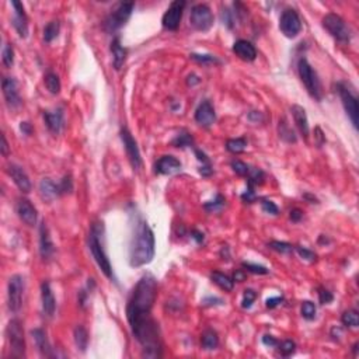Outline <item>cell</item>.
Segmentation results:
<instances>
[{"label":"cell","instance_id":"4fadbf2b","mask_svg":"<svg viewBox=\"0 0 359 359\" xmlns=\"http://www.w3.org/2000/svg\"><path fill=\"white\" fill-rule=\"evenodd\" d=\"M1 88H3V96H4L7 107L12 111L18 110L21 107L23 101H21L20 93H18V85H17V82L13 77H4L3 82H1Z\"/></svg>","mask_w":359,"mask_h":359},{"label":"cell","instance_id":"ba28073f","mask_svg":"<svg viewBox=\"0 0 359 359\" xmlns=\"http://www.w3.org/2000/svg\"><path fill=\"white\" fill-rule=\"evenodd\" d=\"M189 24L197 31H209L213 25V14L211 9L206 4H195L191 9Z\"/></svg>","mask_w":359,"mask_h":359},{"label":"cell","instance_id":"484cf974","mask_svg":"<svg viewBox=\"0 0 359 359\" xmlns=\"http://www.w3.org/2000/svg\"><path fill=\"white\" fill-rule=\"evenodd\" d=\"M291 112H292L293 121L296 124L300 135L305 137V139H308L309 137V121H308V115H306L305 108L300 107V105H292Z\"/></svg>","mask_w":359,"mask_h":359},{"label":"cell","instance_id":"74e56055","mask_svg":"<svg viewBox=\"0 0 359 359\" xmlns=\"http://www.w3.org/2000/svg\"><path fill=\"white\" fill-rule=\"evenodd\" d=\"M224 205H226V199L223 198L221 194H218L215 201L206 202V204L204 205V208L209 212V213H216V212L222 211L223 208H224Z\"/></svg>","mask_w":359,"mask_h":359},{"label":"cell","instance_id":"60d3db41","mask_svg":"<svg viewBox=\"0 0 359 359\" xmlns=\"http://www.w3.org/2000/svg\"><path fill=\"white\" fill-rule=\"evenodd\" d=\"M268 247L276 253H281V254H291L293 251V246L289 243H284V241H271L268 244Z\"/></svg>","mask_w":359,"mask_h":359},{"label":"cell","instance_id":"9f6ffc18","mask_svg":"<svg viewBox=\"0 0 359 359\" xmlns=\"http://www.w3.org/2000/svg\"><path fill=\"white\" fill-rule=\"evenodd\" d=\"M302 218H303V212L300 211V209L295 208V209L291 211V219H292L293 222H299Z\"/></svg>","mask_w":359,"mask_h":359},{"label":"cell","instance_id":"8992f818","mask_svg":"<svg viewBox=\"0 0 359 359\" xmlns=\"http://www.w3.org/2000/svg\"><path fill=\"white\" fill-rule=\"evenodd\" d=\"M7 340H9L12 355L14 358L25 357L24 330H23L21 322L18 319H13L9 323V325H7Z\"/></svg>","mask_w":359,"mask_h":359},{"label":"cell","instance_id":"c3c4849f","mask_svg":"<svg viewBox=\"0 0 359 359\" xmlns=\"http://www.w3.org/2000/svg\"><path fill=\"white\" fill-rule=\"evenodd\" d=\"M59 187H61V192L62 195L65 194H70L73 191V180L70 175H65L62 178V181L59 183Z\"/></svg>","mask_w":359,"mask_h":359},{"label":"cell","instance_id":"d590c367","mask_svg":"<svg viewBox=\"0 0 359 359\" xmlns=\"http://www.w3.org/2000/svg\"><path fill=\"white\" fill-rule=\"evenodd\" d=\"M279 137L284 139L288 143H295L296 142L295 132L289 128V125L286 124L285 120L279 121Z\"/></svg>","mask_w":359,"mask_h":359},{"label":"cell","instance_id":"f6af8a7d","mask_svg":"<svg viewBox=\"0 0 359 359\" xmlns=\"http://www.w3.org/2000/svg\"><path fill=\"white\" fill-rule=\"evenodd\" d=\"M295 349H296V344L291 340H286L279 344V352L282 357H291L295 352Z\"/></svg>","mask_w":359,"mask_h":359},{"label":"cell","instance_id":"e0dca14e","mask_svg":"<svg viewBox=\"0 0 359 359\" xmlns=\"http://www.w3.org/2000/svg\"><path fill=\"white\" fill-rule=\"evenodd\" d=\"M39 253L44 261L51 260L55 253V246L52 243L50 230L45 222H42L39 226Z\"/></svg>","mask_w":359,"mask_h":359},{"label":"cell","instance_id":"2e32d148","mask_svg":"<svg viewBox=\"0 0 359 359\" xmlns=\"http://www.w3.org/2000/svg\"><path fill=\"white\" fill-rule=\"evenodd\" d=\"M195 121L205 128H209L211 125H213V122L216 121V112L211 101L205 100L199 104L198 108L195 110Z\"/></svg>","mask_w":359,"mask_h":359},{"label":"cell","instance_id":"836d02e7","mask_svg":"<svg viewBox=\"0 0 359 359\" xmlns=\"http://www.w3.org/2000/svg\"><path fill=\"white\" fill-rule=\"evenodd\" d=\"M45 86L50 90V93L52 94H59L61 91V80H59V76L55 73H47L45 76Z\"/></svg>","mask_w":359,"mask_h":359},{"label":"cell","instance_id":"bcb514c9","mask_svg":"<svg viewBox=\"0 0 359 359\" xmlns=\"http://www.w3.org/2000/svg\"><path fill=\"white\" fill-rule=\"evenodd\" d=\"M222 21H223V24L226 25L227 28H235V25H236L235 13L230 12L227 7H224V9L222 10Z\"/></svg>","mask_w":359,"mask_h":359},{"label":"cell","instance_id":"603a6c76","mask_svg":"<svg viewBox=\"0 0 359 359\" xmlns=\"http://www.w3.org/2000/svg\"><path fill=\"white\" fill-rule=\"evenodd\" d=\"M233 52L244 62H253L257 58V51L254 48V45L246 39L236 41L233 45Z\"/></svg>","mask_w":359,"mask_h":359},{"label":"cell","instance_id":"d4e9b609","mask_svg":"<svg viewBox=\"0 0 359 359\" xmlns=\"http://www.w3.org/2000/svg\"><path fill=\"white\" fill-rule=\"evenodd\" d=\"M31 335L35 341V345H37L38 351L42 357H47V358H52L55 354H53V349L51 347L50 341H48V337L47 333L42 330V328H35L31 331Z\"/></svg>","mask_w":359,"mask_h":359},{"label":"cell","instance_id":"277c9868","mask_svg":"<svg viewBox=\"0 0 359 359\" xmlns=\"http://www.w3.org/2000/svg\"><path fill=\"white\" fill-rule=\"evenodd\" d=\"M297 72L300 76V80L303 82V85L306 87V90L309 91V94L316 100H322L323 90L320 79L316 73V70L311 68V65L308 62L306 58H300L297 62Z\"/></svg>","mask_w":359,"mask_h":359},{"label":"cell","instance_id":"7bdbcfd3","mask_svg":"<svg viewBox=\"0 0 359 359\" xmlns=\"http://www.w3.org/2000/svg\"><path fill=\"white\" fill-rule=\"evenodd\" d=\"M257 299V293L253 289H246L244 295H243V300H241V308L243 309H250L253 306V303Z\"/></svg>","mask_w":359,"mask_h":359},{"label":"cell","instance_id":"8d00e7d4","mask_svg":"<svg viewBox=\"0 0 359 359\" xmlns=\"http://www.w3.org/2000/svg\"><path fill=\"white\" fill-rule=\"evenodd\" d=\"M341 322L344 325H347V327H352V328H355V327H358L359 325V314L357 310H347V311H344V314H342V317H341Z\"/></svg>","mask_w":359,"mask_h":359},{"label":"cell","instance_id":"4316f807","mask_svg":"<svg viewBox=\"0 0 359 359\" xmlns=\"http://www.w3.org/2000/svg\"><path fill=\"white\" fill-rule=\"evenodd\" d=\"M111 52H112V63H114V68L117 70H120L122 68V65L125 63L126 59V50L121 45V41L120 38H114L111 42Z\"/></svg>","mask_w":359,"mask_h":359},{"label":"cell","instance_id":"6da1fadb","mask_svg":"<svg viewBox=\"0 0 359 359\" xmlns=\"http://www.w3.org/2000/svg\"><path fill=\"white\" fill-rule=\"evenodd\" d=\"M157 296V281L153 275H143L135 286L126 306V317L132 334L143 347V357L161 355L159 328L152 319V309Z\"/></svg>","mask_w":359,"mask_h":359},{"label":"cell","instance_id":"f5cc1de1","mask_svg":"<svg viewBox=\"0 0 359 359\" xmlns=\"http://www.w3.org/2000/svg\"><path fill=\"white\" fill-rule=\"evenodd\" d=\"M319 299H320V303L322 305H327V303H330V302H333V293L330 292V291H327V289H320V292H319Z\"/></svg>","mask_w":359,"mask_h":359},{"label":"cell","instance_id":"44dd1931","mask_svg":"<svg viewBox=\"0 0 359 359\" xmlns=\"http://www.w3.org/2000/svg\"><path fill=\"white\" fill-rule=\"evenodd\" d=\"M41 302H42V311L47 317H52L56 310V300L53 292L51 289L50 282H44L41 285Z\"/></svg>","mask_w":359,"mask_h":359},{"label":"cell","instance_id":"5bb4252c","mask_svg":"<svg viewBox=\"0 0 359 359\" xmlns=\"http://www.w3.org/2000/svg\"><path fill=\"white\" fill-rule=\"evenodd\" d=\"M121 139H122V143H124L126 154H128V157H129V161H131L132 167H134L135 170L140 169V166H142L140 152H139V148H137V140L134 139L132 134L128 131V128H122V129H121Z\"/></svg>","mask_w":359,"mask_h":359},{"label":"cell","instance_id":"cb8c5ba5","mask_svg":"<svg viewBox=\"0 0 359 359\" xmlns=\"http://www.w3.org/2000/svg\"><path fill=\"white\" fill-rule=\"evenodd\" d=\"M39 194H41V198L47 202H52L53 199L59 198L62 195L59 183L56 184L51 178H44L39 183Z\"/></svg>","mask_w":359,"mask_h":359},{"label":"cell","instance_id":"d6a6232c","mask_svg":"<svg viewBox=\"0 0 359 359\" xmlns=\"http://www.w3.org/2000/svg\"><path fill=\"white\" fill-rule=\"evenodd\" d=\"M59 30H61V24L58 20L50 21L44 28V39L45 42H52L55 38L59 35Z\"/></svg>","mask_w":359,"mask_h":359},{"label":"cell","instance_id":"9c48e42d","mask_svg":"<svg viewBox=\"0 0 359 359\" xmlns=\"http://www.w3.org/2000/svg\"><path fill=\"white\" fill-rule=\"evenodd\" d=\"M24 278L21 275H13L9 279L7 285V302H9V309L13 313H17L21 309L23 305V295H24Z\"/></svg>","mask_w":359,"mask_h":359},{"label":"cell","instance_id":"681fc988","mask_svg":"<svg viewBox=\"0 0 359 359\" xmlns=\"http://www.w3.org/2000/svg\"><path fill=\"white\" fill-rule=\"evenodd\" d=\"M261 208H262V211L265 212V213H271V215H278V206L274 204L273 201H268V199H262V202H261Z\"/></svg>","mask_w":359,"mask_h":359},{"label":"cell","instance_id":"6f0895ef","mask_svg":"<svg viewBox=\"0 0 359 359\" xmlns=\"http://www.w3.org/2000/svg\"><path fill=\"white\" fill-rule=\"evenodd\" d=\"M20 129L24 135H31L33 134V126L30 122H21L20 124Z\"/></svg>","mask_w":359,"mask_h":359},{"label":"cell","instance_id":"ab89813d","mask_svg":"<svg viewBox=\"0 0 359 359\" xmlns=\"http://www.w3.org/2000/svg\"><path fill=\"white\" fill-rule=\"evenodd\" d=\"M1 61L6 68H12L14 63V50L10 44H6L3 48V53H1Z\"/></svg>","mask_w":359,"mask_h":359},{"label":"cell","instance_id":"f1b7e54d","mask_svg":"<svg viewBox=\"0 0 359 359\" xmlns=\"http://www.w3.org/2000/svg\"><path fill=\"white\" fill-rule=\"evenodd\" d=\"M195 156L197 159L201 163L199 166V173L202 174L204 177H209L212 173H213V169H212V163L209 160V157L199 149H195Z\"/></svg>","mask_w":359,"mask_h":359},{"label":"cell","instance_id":"52a82bcc","mask_svg":"<svg viewBox=\"0 0 359 359\" xmlns=\"http://www.w3.org/2000/svg\"><path fill=\"white\" fill-rule=\"evenodd\" d=\"M323 27L328 31L331 37H334L340 42H349L351 31L345 24V21L335 13H328L323 18Z\"/></svg>","mask_w":359,"mask_h":359},{"label":"cell","instance_id":"d6986e66","mask_svg":"<svg viewBox=\"0 0 359 359\" xmlns=\"http://www.w3.org/2000/svg\"><path fill=\"white\" fill-rule=\"evenodd\" d=\"M16 211L18 213V218L28 226H34L37 223V209L28 199H18L16 205Z\"/></svg>","mask_w":359,"mask_h":359},{"label":"cell","instance_id":"680465c9","mask_svg":"<svg viewBox=\"0 0 359 359\" xmlns=\"http://www.w3.org/2000/svg\"><path fill=\"white\" fill-rule=\"evenodd\" d=\"M1 154L3 156H7L9 154V143H7L4 135H1Z\"/></svg>","mask_w":359,"mask_h":359},{"label":"cell","instance_id":"db71d44e","mask_svg":"<svg viewBox=\"0 0 359 359\" xmlns=\"http://www.w3.org/2000/svg\"><path fill=\"white\" fill-rule=\"evenodd\" d=\"M262 342H264V345H267V347H276V345H278V340L274 338L273 335H264V337H262Z\"/></svg>","mask_w":359,"mask_h":359},{"label":"cell","instance_id":"91938a15","mask_svg":"<svg viewBox=\"0 0 359 359\" xmlns=\"http://www.w3.org/2000/svg\"><path fill=\"white\" fill-rule=\"evenodd\" d=\"M246 279V274H244V270H237L235 273V276H233V281H237V282H241Z\"/></svg>","mask_w":359,"mask_h":359},{"label":"cell","instance_id":"30bf717a","mask_svg":"<svg viewBox=\"0 0 359 359\" xmlns=\"http://www.w3.org/2000/svg\"><path fill=\"white\" fill-rule=\"evenodd\" d=\"M338 94L341 97V101H342V105L345 108V112L349 117L351 122L354 125V128L357 129L358 128V122H359V107H358V99L357 96L349 90V87L344 83H338Z\"/></svg>","mask_w":359,"mask_h":359},{"label":"cell","instance_id":"5b68a950","mask_svg":"<svg viewBox=\"0 0 359 359\" xmlns=\"http://www.w3.org/2000/svg\"><path fill=\"white\" fill-rule=\"evenodd\" d=\"M135 7V3H120L117 6V9H114L112 13L108 14V17L104 21V30L112 34L115 31H118L121 27L126 24V21L129 20L132 10Z\"/></svg>","mask_w":359,"mask_h":359},{"label":"cell","instance_id":"7402d4cb","mask_svg":"<svg viewBox=\"0 0 359 359\" xmlns=\"http://www.w3.org/2000/svg\"><path fill=\"white\" fill-rule=\"evenodd\" d=\"M181 170V163L178 159H175L174 156H163L160 157L156 167H154V173L163 174V175H169V174H174Z\"/></svg>","mask_w":359,"mask_h":359},{"label":"cell","instance_id":"11a10c76","mask_svg":"<svg viewBox=\"0 0 359 359\" xmlns=\"http://www.w3.org/2000/svg\"><path fill=\"white\" fill-rule=\"evenodd\" d=\"M284 302V299L279 296L276 297H270V299H267V308L268 309H274V308H276L279 303H282Z\"/></svg>","mask_w":359,"mask_h":359},{"label":"cell","instance_id":"e575fe53","mask_svg":"<svg viewBox=\"0 0 359 359\" xmlns=\"http://www.w3.org/2000/svg\"><path fill=\"white\" fill-rule=\"evenodd\" d=\"M173 146L175 148H191L194 145V137L188 132H181L173 139Z\"/></svg>","mask_w":359,"mask_h":359},{"label":"cell","instance_id":"ee69618b","mask_svg":"<svg viewBox=\"0 0 359 359\" xmlns=\"http://www.w3.org/2000/svg\"><path fill=\"white\" fill-rule=\"evenodd\" d=\"M192 61L202 63V65H213V63H219V61L213 56V55H198V53H191L189 55Z\"/></svg>","mask_w":359,"mask_h":359},{"label":"cell","instance_id":"1f68e13d","mask_svg":"<svg viewBox=\"0 0 359 359\" xmlns=\"http://www.w3.org/2000/svg\"><path fill=\"white\" fill-rule=\"evenodd\" d=\"M247 148V139L246 137H236V139H229L226 142V149L230 153L239 154L241 152H244Z\"/></svg>","mask_w":359,"mask_h":359},{"label":"cell","instance_id":"816d5d0a","mask_svg":"<svg viewBox=\"0 0 359 359\" xmlns=\"http://www.w3.org/2000/svg\"><path fill=\"white\" fill-rule=\"evenodd\" d=\"M254 188L256 187L251 186V184H247V189H246V192L241 195V199L244 201V202H247V204H253L256 199H257V195H256V191H254Z\"/></svg>","mask_w":359,"mask_h":359},{"label":"cell","instance_id":"94428289","mask_svg":"<svg viewBox=\"0 0 359 359\" xmlns=\"http://www.w3.org/2000/svg\"><path fill=\"white\" fill-rule=\"evenodd\" d=\"M342 335V328L341 327H333L331 330V337L333 338H340Z\"/></svg>","mask_w":359,"mask_h":359},{"label":"cell","instance_id":"7a4b0ae2","mask_svg":"<svg viewBox=\"0 0 359 359\" xmlns=\"http://www.w3.org/2000/svg\"><path fill=\"white\" fill-rule=\"evenodd\" d=\"M154 257V235L148 222L139 218L129 246V264L135 268L146 265Z\"/></svg>","mask_w":359,"mask_h":359},{"label":"cell","instance_id":"3957f363","mask_svg":"<svg viewBox=\"0 0 359 359\" xmlns=\"http://www.w3.org/2000/svg\"><path fill=\"white\" fill-rule=\"evenodd\" d=\"M88 248H90L91 256L96 260L103 274L107 278L112 279L114 274H112L111 262L108 260V256H107L105 247H104V226H103V223H93L91 224L90 235H88Z\"/></svg>","mask_w":359,"mask_h":359},{"label":"cell","instance_id":"7c38bea8","mask_svg":"<svg viewBox=\"0 0 359 359\" xmlns=\"http://www.w3.org/2000/svg\"><path fill=\"white\" fill-rule=\"evenodd\" d=\"M184 7H186V1L184 0H175L170 4V7L166 10L163 18H161V23L163 27L166 30H170V31H175L180 23H181V18H183V12H184Z\"/></svg>","mask_w":359,"mask_h":359},{"label":"cell","instance_id":"83f0119b","mask_svg":"<svg viewBox=\"0 0 359 359\" xmlns=\"http://www.w3.org/2000/svg\"><path fill=\"white\" fill-rule=\"evenodd\" d=\"M211 279L216 284V285L219 286L221 289L226 291V292H230V291L233 289V286H235V281H233L232 278H229L227 275L219 273V271H213L211 275Z\"/></svg>","mask_w":359,"mask_h":359},{"label":"cell","instance_id":"f546056e","mask_svg":"<svg viewBox=\"0 0 359 359\" xmlns=\"http://www.w3.org/2000/svg\"><path fill=\"white\" fill-rule=\"evenodd\" d=\"M201 344H202V348L204 349H208V351H212L215 348L219 345V337L216 334V331L213 330H206L202 337H201Z\"/></svg>","mask_w":359,"mask_h":359},{"label":"cell","instance_id":"ac0fdd59","mask_svg":"<svg viewBox=\"0 0 359 359\" xmlns=\"http://www.w3.org/2000/svg\"><path fill=\"white\" fill-rule=\"evenodd\" d=\"M7 173L9 175L13 178V181H14V184L18 187V189L21 191V192H30L31 191V181H30V178H28V175L25 173L24 170H23V167H20V166H17V164H9L7 166Z\"/></svg>","mask_w":359,"mask_h":359},{"label":"cell","instance_id":"ffe728a7","mask_svg":"<svg viewBox=\"0 0 359 359\" xmlns=\"http://www.w3.org/2000/svg\"><path fill=\"white\" fill-rule=\"evenodd\" d=\"M44 117V121L48 126L52 134L58 135L61 131L63 129V125H65V121H63V110L62 108H56V110H52V111H44L42 114Z\"/></svg>","mask_w":359,"mask_h":359},{"label":"cell","instance_id":"8fae6325","mask_svg":"<svg viewBox=\"0 0 359 359\" xmlns=\"http://www.w3.org/2000/svg\"><path fill=\"white\" fill-rule=\"evenodd\" d=\"M279 30L286 38H295L302 31L300 17L293 9H286L279 18Z\"/></svg>","mask_w":359,"mask_h":359},{"label":"cell","instance_id":"b9f144b4","mask_svg":"<svg viewBox=\"0 0 359 359\" xmlns=\"http://www.w3.org/2000/svg\"><path fill=\"white\" fill-rule=\"evenodd\" d=\"M232 169H233V171L236 174H239V175H243V177H247L248 173H250V166L246 164L244 161L241 160H233L232 161Z\"/></svg>","mask_w":359,"mask_h":359},{"label":"cell","instance_id":"7dc6e473","mask_svg":"<svg viewBox=\"0 0 359 359\" xmlns=\"http://www.w3.org/2000/svg\"><path fill=\"white\" fill-rule=\"evenodd\" d=\"M241 267L244 268V271H248V273L253 274H258V275H265V274L270 273L265 267L257 265V264H251V262H243Z\"/></svg>","mask_w":359,"mask_h":359},{"label":"cell","instance_id":"6125c7cd","mask_svg":"<svg viewBox=\"0 0 359 359\" xmlns=\"http://www.w3.org/2000/svg\"><path fill=\"white\" fill-rule=\"evenodd\" d=\"M192 237H194L198 243H202V241H204V233H201V232L194 230V232H192Z\"/></svg>","mask_w":359,"mask_h":359},{"label":"cell","instance_id":"f907efd6","mask_svg":"<svg viewBox=\"0 0 359 359\" xmlns=\"http://www.w3.org/2000/svg\"><path fill=\"white\" fill-rule=\"evenodd\" d=\"M296 251H297V254H299V256H300V257H302L303 260L310 261V262L316 261V254H314V253H313L311 250H308V248L297 246Z\"/></svg>","mask_w":359,"mask_h":359},{"label":"cell","instance_id":"4dcf8cb0","mask_svg":"<svg viewBox=\"0 0 359 359\" xmlns=\"http://www.w3.org/2000/svg\"><path fill=\"white\" fill-rule=\"evenodd\" d=\"M74 342H76L77 349H80L82 352L86 351L87 345H88V334L83 325H77L74 328Z\"/></svg>","mask_w":359,"mask_h":359},{"label":"cell","instance_id":"f35d334b","mask_svg":"<svg viewBox=\"0 0 359 359\" xmlns=\"http://www.w3.org/2000/svg\"><path fill=\"white\" fill-rule=\"evenodd\" d=\"M316 311H317V309H316V305L313 302L306 300V302L302 303L300 313H302L303 319H306V320H314L316 319Z\"/></svg>","mask_w":359,"mask_h":359},{"label":"cell","instance_id":"9a60e30c","mask_svg":"<svg viewBox=\"0 0 359 359\" xmlns=\"http://www.w3.org/2000/svg\"><path fill=\"white\" fill-rule=\"evenodd\" d=\"M12 6L14 7V17H13V27L18 33L21 38H27L28 35V18L24 12V6L20 1H12Z\"/></svg>","mask_w":359,"mask_h":359}]
</instances>
